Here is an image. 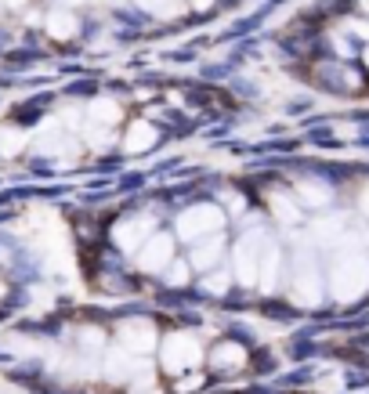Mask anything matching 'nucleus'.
Returning <instances> with one entry per match:
<instances>
[{
  "instance_id": "1",
  "label": "nucleus",
  "mask_w": 369,
  "mask_h": 394,
  "mask_svg": "<svg viewBox=\"0 0 369 394\" xmlns=\"http://www.w3.org/2000/svg\"><path fill=\"white\" fill-rule=\"evenodd\" d=\"M369 289V257L362 250H344L329 268V293L336 300H358Z\"/></svg>"
},
{
  "instance_id": "2",
  "label": "nucleus",
  "mask_w": 369,
  "mask_h": 394,
  "mask_svg": "<svg viewBox=\"0 0 369 394\" xmlns=\"http://www.w3.org/2000/svg\"><path fill=\"white\" fill-rule=\"evenodd\" d=\"M221 228H225V210L218 203H192L174 217V239L189 242V246L206 235H218Z\"/></svg>"
},
{
  "instance_id": "3",
  "label": "nucleus",
  "mask_w": 369,
  "mask_h": 394,
  "mask_svg": "<svg viewBox=\"0 0 369 394\" xmlns=\"http://www.w3.org/2000/svg\"><path fill=\"white\" fill-rule=\"evenodd\" d=\"M156 351H160V366L170 376H184V373H192L196 366H203V344H199L196 333H189V329L167 333Z\"/></svg>"
},
{
  "instance_id": "4",
  "label": "nucleus",
  "mask_w": 369,
  "mask_h": 394,
  "mask_svg": "<svg viewBox=\"0 0 369 394\" xmlns=\"http://www.w3.org/2000/svg\"><path fill=\"white\" fill-rule=\"evenodd\" d=\"M290 293L300 308H315L322 304V271L312 250H297L293 271H290Z\"/></svg>"
},
{
  "instance_id": "5",
  "label": "nucleus",
  "mask_w": 369,
  "mask_h": 394,
  "mask_svg": "<svg viewBox=\"0 0 369 394\" xmlns=\"http://www.w3.org/2000/svg\"><path fill=\"white\" fill-rule=\"evenodd\" d=\"M261 250H264V239L257 228L242 232L232 246V279L239 286H257V268H261Z\"/></svg>"
},
{
  "instance_id": "6",
  "label": "nucleus",
  "mask_w": 369,
  "mask_h": 394,
  "mask_svg": "<svg viewBox=\"0 0 369 394\" xmlns=\"http://www.w3.org/2000/svg\"><path fill=\"white\" fill-rule=\"evenodd\" d=\"M119 119H123L119 105L109 102V98H98V102H90V105H87V112H83V127H80V131H83L87 141L105 145V141H112V134H116V127H119Z\"/></svg>"
},
{
  "instance_id": "7",
  "label": "nucleus",
  "mask_w": 369,
  "mask_h": 394,
  "mask_svg": "<svg viewBox=\"0 0 369 394\" xmlns=\"http://www.w3.org/2000/svg\"><path fill=\"white\" fill-rule=\"evenodd\" d=\"M174 246H177L174 232H152L134 253V268L141 275H163V268L174 261Z\"/></svg>"
},
{
  "instance_id": "8",
  "label": "nucleus",
  "mask_w": 369,
  "mask_h": 394,
  "mask_svg": "<svg viewBox=\"0 0 369 394\" xmlns=\"http://www.w3.org/2000/svg\"><path fill=\"white\" fill-rule=\"evenodd\" d=\"M116 347L145 358V354H152L160 347V333H156V326H152L148 318H127V322L116 326Z\"/></svg>"
},
{
  "instance_id": "9",
  "label": "nucleus",
  "mask_w": 369,
  "mask_h": 394,
  "mask_svg": "<svg viewBox=\"0 0 369 394\" xmlns=\"http://www.w3.org/2000/svg\"><path fill=\"white\" fill-rule=\"evenodd\" d=\"M156 232V217L152 214H131V217H123L109 228V239H112V246L123 250V253H138L141 250V242Z\"/></svg>"
},
{
  "instance_id": "10",
  "label": "nucleus",
  "mask_w": 369,
  "mask_h": 394,
  "mask_svg": "<svg viewBox=\"0 0 369 394\" xmlns=\"http://www.w3.org/2000/svg\"><path fill=\"white\" fill-rule=\"evenodd\" d=\"M225 235L218 232V235H206V239H199V242H192V250H189V261L192 264V271H199V275H206V271H213V268H221V261H225Z\"/></svg>"
},
{
  "instance_id": "11",
  "label": "nucleus",
  "mask_w": 369,
  "mask_h": 394,
  "mask_svg": "<svg viewBox=\"0 0 369 394\" xmlns=\"http://www.w3.org/2000/svg\"><path fill=\"white\" fill-rule=\"evenodd\" d=\"M105 376L109 380H116V383H131L138 373H145L148 366H141V358L138 354H131V351H123V347H109L105 351Z\"/></svg>"
},
{
  "instance_id": "12",
  "label": "nucleus",
  "mask_w": 369,
  "mask_h": 394,
  "mask_svg": "<svg viewBox=\"0 0 369 394\" xmlns=\"http://www.w3.org/2000/svg\"><path fill=\"white\" fill-rule=\"evenodd\" d=\"M206 362H210L218 373H239V369H246V347L235 344V340H221V344L210 347Z\"/></svg>"
},
{
  "instance_id": "13",
  "label": "nucleus",
  "mask_w": 369,
  "mask_h": 394,
  "mask_svg": "<svg viewBox=\"0 0 369 394\" xmlns=\"http://www.w3.org/2000/svg\"><path fill=\"white\" fill-rule=\"evenodd\" d=\"M283 279V250L275 246V242H264V250H261V268H257V286L264 293H271L275 286H279Z\"/></svg>"
},
{
  "instance_id": "14",
  "label": "nucleus",
  "mask_w": 369,
  "mask_h": 394,
  "mask_svg": "<svg viewBox=\"0 0 369 394\" xmlns=\"http://www.w3.org/2000/svg\"><path fill=\"white\" fill-rule=\"evenodd\" d=\"M156 141H160V131L152 127V124H145V119H138V124H131L127 134H123V153H127V156H141Z\"/></svg>"
},
{
  "instance_id": "15",
  "label": "nucleus",
  "mask_w": 369,
  "mask_h": 394,
  "mask_svg": "<svg viewBox=\"0 0 369 394\" xmlns=\"http://www.w3.org/2000/svg\"><path fill=\"white\" fill-rule=\"evenodd\" d=\"M293 199H297L300 206L322 210V206H329V203H333V192H329V185H322V181H312V177H304V181H297V189H293Z\"/></svg>"
},
{
  "instance_id": "16",
  "label": "nucleus",
  "mask_w": 369,
  "mask_h": 394,
  "mask_svg": "<svg viewBox=\"0 0 369 394\" xmlns=\"http://www.w3.org/2000/svg\"><path fill=\"white\" fill-rule=\"evenodd\" d=\"M268 210L275 214V221H279L283 228L300 225V203H297L293 196H286V192H271V196H268Z\"/></svg>"
},
{
  "instance_id": "17",
  "label": "nucleus",
  "mask_w": 369,
  "mask_h": 394,
  "mask_svg": "<svg viewBox=\"0 0 369 394\" xmlns=\"http://www.w3.org/2000/svg\"><path fill=\"white\" fill-rule=\"evenodd\" d=\"M344 217L336 214V217H319L315 225H312V239L315 242H322V246H333V242H341L344 239Z\"/></svg>"
},
{
  "instance_id": "18",
  "label": "nucleus",
  "mask_w": 369,
  "mask_h": 394,
  "mask_svg": "<svg viewBox=\"0 0 369 394\" xmlns=\"http://www.w3.org/2000/svg\"><path fill=\"white\" fill-rule=\"evenodd\" d=\"M76 347H80V354H90V358L105 354V333L98 326H83L76 333Z\"/></svg>"
},
{
  "instance_id": "19",
  "label": "nucleus",
  "mask_w": 369,
  "mask_h": 394,
  "mask_svg": "<svg viewBox=\"0 0 369 394\" xmlns=\"http://www.w3.org/2000/svg\"><path fill=\"white\" fill-rule=\"evenodd\" d=\"M189 279H192V264L184 261V257H174L167 268H163V282L170 286V289H181V286H189Z\"/></svg>"
},
{
  "instance_id": "20",
  "label": "nucleus",
  "mask_w": 369,
  "mask_h": 394,
  "mask_svg": "<svg viewBox=\"0 0 369 394\" xmlns=\"http://www.w3.org/2000/svg\"><path fill=\"white\" fill-rule=\"evenodd\" d=\"M29 148V138L22 134V131H0V160H15V156H22Z\"/></svg>"
},
{
  "instance_id": "21",
  "label": "nucleus",
  "mask_w": 369,
  "mask_h": 394,
  "mask_svg": "<svg viewBox=\"0 0 369 394\" xmlns=\"http://www.w3.org/2000/svg\"><path fill=\"white\" fill-rule=\"evenodd\" d=\"M228 286H232V271H225V268H213V271H206L203 275V293H210V297H225L228 293Z\"/></svg>"
},
{
  "instance_id": "22",
  "label": "nucleus",
  "mask_w": 369,
  "mask_h": 394,
  "mask_svg": "<svg viewBox=\"0 0 369 394\" xmlns=\"http://www.w3.org/2000/svg\"><path fill=\"white\" fill-rule=\"evenodd\" d=\"M221 199H225V210H232V214H242V210H246L242 192H221Z\"/></svg>"
},
{
  "instance_id": "23",
  "label": "nucleus",
  "mask_w": 369,
  "mask_h": 394,
  "mask_svg": "<svg viewBox=\"0 0 369 394\" xmlns=\"http://www.w3.org/2000/svg\"><path fill=\"white\" fill-rule=\"evenodd\" d=\"M199 383H203V373H199V376H181V380H177V383H174V387H177V390H181V394H184V390H196V387H199Z\"/></svg>"
},
{
  "instance_id": "24",
  "label": "nucleus",
  "mask_w": 369,
  "mask_h": 394,
  "mask_svg": "<svg viewBox=\"0 0 369 394\" xmlns=\"http://www.w3.org/2000/svg\"><path fill=\"white\" fill-rule=\"evenodd\" d=\"M102 286L105 289H123V279L119 275H102Z\"/></svg>"
},
{
  "instance_id": "25",
  "label": "nucleus",
  "mask_w": 369,
  "mask_h": 394,
  "mask_svg": "<svg viewBox=\"0 0 369 394\" xmlns=\"http://www.w3.org/2000/svg\"><path fill=\"white\" fill-rule=\"evenodd\" d=\"M358 210H362V214L369 217V185H365V189L358 192Z\"/></svg>"
},
{
  "instance_id": "26",
  "label": "nucleus",
  "mask_w": 369,
  "mask_h": 394,
  "mask_svg": "<svg viewBox=\"0 0 369 394\" xmlns=\"http://www.w3.org/2000/svg\"><path fill=\"white\" fill-rule=\"evenodd\" d=\"M4 297H8V282H4V279H0V300H4Z\"/></svg>"
}]
</instances>
